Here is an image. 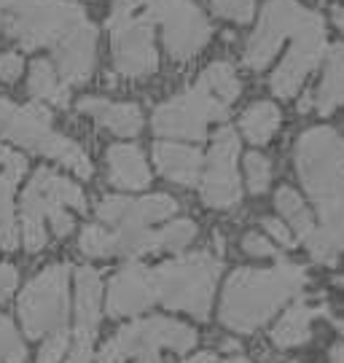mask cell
I'll return each mask as SVG.
<instances>
[{"mask_svg":"<svg viewBox=\"0 0 344 363\" xmlns=\"http://www.w3.org/2000/svg\"><path fill=\"white\" fill-rule=\"evenodd\" d=\"M296 169L320 213V232L336 256L344 253V138L312 127L296 143Z\"/></svg>","mask_w":344,"mask_h":363,"instance_id":"6da1fadb","label":"cell"},{"mask_svg":"<svg viewBox=\"0 0 344 363\" xmlns=\"http://www.w3.org/2000/svg\"><path fill=\"white\" fill-rule=\"evenodd\" d=\"M304 286L306 269L291 261H277L269 269H237L223 288L221 323L237 334H250Z\"/></svg>","mask_w":344,"mask_h":363,"instance_id":"7a4b0ae2","label":"cell"},{"mask_svg":"<svg viewBox=\"0 0 344 363\" xmlns=\"http://www.w3.org/2000/svg\"><path fill=\"white\" fill-rule=\"evenodd\" d=\"M167 0H113L108 30L113 65L121 76L143 78L156 70L153 25L165 11Z\"/></svg>","mask_w":344,"mask_h":363,"instance_id":"3957f363","label":"cell"},{"mask_svg":"<svg viewBox=\"0 0 344 363\" xmlns=\"http://www.w3.org/2000/svg\"><path fill=\"white\" fill-rule=\"evenodd\" d=\"M218 274H221V259L207 250L165 261L151 269L153 296L167 310L189 312L204 320L210 315Z\"/></svg>","mask_w":344,"mask_h":363,"instance_id":"277c9868","label":"cell"},{"mask_svg":"<svg viewBox=\"0 0 344 363\" xmlns=\"http://www.w3.org/2000/svg\"><path fill=\"white\" fill-rule=\"evenodd\" d=\"M0 132L11 143H19L22 148L62 162L65 167L73 169L81 178H91V172H94L89 156L84 154L81 145L51 130V113L46 105H11V111L6 113L3 124H0Z\"/></svg>","mask_w":344,"mask_h":363,"instance_id":"5b68a950","label":"cell"},{"mask_svg":"<svg viewBox=\"0 0 344 363\" xmlns=\"http://www.w3.org/2000/svg\"><path fill=\"white\" fill-rule=\"evenodd\" d=\"M196 345V331L192 325L170 320V318H148L118 328L97 355V363H127V358L159 355V350L189 352Z\"/></svg>","mask_w":344,"mask_h":363,"instance_id":"8992f818","label":"cell"},{"mask_svg":"<svg viewBox=\"0 0 344 363\" xmlns=\"http://www.w3.org/2000/svg\"><path fill=\"white\" fill-rule=\"evenodd\" d=\"M84 19V6L73 0H25L3 16L9 35H13L25 49L54 46L67 30H73Z\"/></svg>","mask_w":344,"mask_h":363,"instance_id":"52a82bcc","label":"cell"},{"mask_svg":"<svg viewBox=\"0 0 344 363\" xmlns=\"http://www.w3.org/2000/svg\"><path fill=\"white\" fill-rule=\"evenodd\" d=\"M67 264H51L38 277H33L19 296V318L27 337L40 339L65 328L67 320Z\"/></svg>","mask_w":344,"mask_h":363,"instance_id":"ba28073f","label":"cell"},{"mask_svg":"<svg viewBox=\"0 0 344 363\" xmlns=\"http://www.w3.org/2000/svg\"><path fill=\"white\" fill-rule=\"evenodd\" d=\"M229 105H223L216 94L196 84L194 89L167 100L156 108L151 124L153 132L162 138H183V140H204L210 121H223Z\"/></svg>","mask_w":344,"mask_h":363,"instance_id":"9c48e42d","label":"cell"},{"mask_svg":"<svg viewBox=\"0 0 344 363\" xmlns=\"http://www.w3.org/2000/svg\"><path fill=\"white\" fill-rule=\"evenodd\" d=\"M318 13L299 6L296 0H272L258 19L253 38L245 49V65L253 70H264V67L274 60V54L280 49L285 35H296L304 25H309Z\"/></svg>","mask_w":344,"mask_h":363,"instance_id":"30bf717a","label":"cell"},{"mask_svg":"<svg viewBox=\"0 0 344 363\" xmlns=\"http://www.w3.org/2000/svg\"><path fill=\"white\" fill-rule=\"evenodd\" d=\"M237 156H240V138L231 127H221L213 138V148L207 156V169L202 175L204 205L218 210L234 208L243 199V186L237 175Z\"/></svg>","mask_w":344,"mask_h":363,"instance_id":"8fae6325","label":"cell"},{"mask_svg":"<svg viewBox=\"0 0 344 363\" xmlns=\"http://www.w3.org/2000/svg\"><path fill=\"white\" fill-rule=\"evenodd\" d=\"M294 38H296L294 49L288 52L285 62L272 76V91L277 97H282V100L285 97H294L296 91H299V86L304 84V78L320 62L323 49H326V27H323V19L315 16L309 25H304L296 33Z\"/></svg>","mask_w":344,"mask_h":363,"instance_id":"7c38bea8","label":"cell"},{"mask_svg":"<svg viewBox=\"0 0 344 363\" xmlns=\"http://www.w3.org/2000/svg\"><path fill=\"white\" fill-rule=\"evenodd\" d=\"M159 22L165 25L167 52L175 60H192L210 40V22L194 0H167Z\"/></svg>","mask_w":344,"mask_h":363,"instance_id":"4fadbf2b","label":"cell"},{"mask_svg":"<svg viewBox=\"0 0 344 363\" xmlns=\"http://www.w3.org/2000/svg\"><path fill=\"white\" fill-rule=\"evenodd\" d=\"M54 205L87 210V196L73 181L51 169H38L22 194V218L46 220V210Z\"/></svg>","mask_w":344,"mask_h":363,"instance_id":"5bb4252c","label":"cell"},{"mask_svg":"<svg viewBox=\"0 0 344 363\" xmlns=\"http://www.w3.org/2000/svg\"><path fill=\"white\" fill-rule=\"evenodd\" d=\"M178 213V202L167 194L143 196V199H127V196H105L97 208L100 220L113 229H140Z\"/></svg>","mask_w":344,"mask_h":363,"instance_id":"9a60e30c","label":"cell"},{"mask_svg":"<svg viewBox=\"0 0 344 363\" xmlns=\"http://www.w3.org/2000/svg\"><path fill=\"white\" fill-rule=\"evenodd\" d=\"M54 62L65 84H81L91 76L94 57H97V27L89 19L78 22L67 30L54 46Z\"/></svg>","mask_w":344,"mask_h":363,"instance_id":"2e32d148","label":"cell"},{"mask_svg":"<svg viewBox=\"0 0 344 363\" xmlns=\"http://www.w3.org/2000/svg\"><path fill=\"white\" fill-rule=\"evenodd\" d=\"M153 296L151 269H145L138 261H129L124 269H118L108 286V315L111 318H127L140 315L151 307Z\"/></svg>","mask_w":344,"mask_h":363,"instance_id":"e0dca14e","label":"cell"},{"mask_svg":"<svg viewBox=\"0 0 344 363\" xmlns=\"http://www.w3.org/2000/svg\"><path fill=\"white\" fill-rule=\"evenodd\" d=\"M274 205H277V210L282 213V218L288 220L291 232L299 237V242H304L306 250L312 253V259L320 261V264L333 267L339 256H336L333 247L326 242V237H323V232H320V226H315L312 213L306 210L304 199L296 194L291 186H282L280 191H277V196H274Z\"/></svg>","mask_w":344,"mask_h":363,"instance_id":"ac0fdd59","label":"cell"},{"mask_svg":"<svg viewBox=\"0 0 344 363\" xmlns=\"http://www.w3.org/2000/svg\"><path fill=\"white\" fill-rule=\"evenodd\" d=\"M153 162L167 181L180 186H194L202 178L204 159L199 148L180 143H156L153 145Z\"/></svg>","mask_w":344,"mask_h":363,"instance_id":"d6986e66","label":"cell"},{"mask_svg":"<svg viewBox=\"0 0 344 363\" xmlns=\"http://www.w3.org/2000/svg\"><path fill=\"white\" fill-rule=\"evenodd\" d=\"M78 108L89 113L100 127L111 130L118 138H135L143 130V113L132 103H108L100 97H84Z\"/></svg>","mask_w":344,"mask_h":363,"instance_id":"ffe728a7","label":"cell"},{"mask_svg":"<svg viewBox=\"0 0 344 363\" xmlns=\"http://www.w3.org/2000/svg\"><path fill=\"white\" fill-rule=\"evenodd\" d=\"M108 181L116 189L138 191L151 183V169L145 164V156L138 145H111L108 151Z\"/></svg>","mask_w":344,"mask_h":363,"instance_id":"44dd1931","label":"cell"},{"mask_svg":"<svg viewBox=\"0 0 344 363\" xmlns=\"http://www.w3.org/2000/svg\"><path fill=\"white\" fill-rule=\"evenodd\" d=\"M76 315L78 334L94 337L102 315V280L97 269H91V267H84L76 274Z\"/></svg>","mask_w":344,"mask_h":363,"instance_id":"7402d4cb","label":"cell"},{"mask_svg":"<svg viewBox=\"0 0 344 363\" xmlns=\"http://www.w3.org/2000/svg\"><path fill=\"white\" fill-rule=\"evenodd\" d=\"M315 315H320V312L312 310V307H306L304 301H296L294 307L277 320V325L272 328V342H274L277 347H282V350L306 345V342H309V334H312V320H315Z\"/></svg>","mask_w":344,"mask_h":363,"instance_id":"603a6c76","label":"cell"},{"mask_svg":"<svg viewBox=\"0 0 344 363\" xmlns=\"http://www.w3.org/2000/svg\"><path fill=\"white\" fill-rule=\"evenodd\" d=\"M344 103V46H331L328 49V62H326V76L318 89V108L320 116H328L333 113L339 105Z\"/></svg>","mask_w":344,"mask_h":363,"instance_id":"cb8c5ba5","label":"cell"},{"mask_svg":"<svg viewBox=\"0 0 344 363\" xmlns=\"http://www.w3.org/2000/svg\"><path fill=\"white\" fill-rule=\"evenodd\" d=\"M240 127H243L245 138L255 145H264L272 140V135L280 127V111L277 105L272 103H255L240 118Z\"/></svg>","mask_w":344,"mask_h":363,"instance_id":"d4e9b609","label":"cell"},{"mask_svg":"<svg viewBox=\"0 0 344 363\" xmlns=\"http://www.w3.org/2000/svg\"><path fill=\"white\" fill-rule=\"evenodd\" d=\"M30 94L35 100H49L54 105H67V84L57 76V70L51 67L49 60H35L30 67Z\"/></svg>","mask_w":344,"mask_h":363,"instance_id":"484cf974","label":"cell"},{"mask_svg":"<svg viewBox=\"0 0 344 363\" xmlns=\"http://www.w3.org/2000/svg\"><path fill=\"white\" fill-rule=\"evenodd\" d=\"M0 167H3L0 172V223H6L13 216V194H16L19 178L25 175L27 162L16 151H9Z\"/></svg>","mask_w":344,"mask_h":363,"instance_id":"4316f807","label":"cell"},{"mask_svg":"<svg viewBox=\"0 0 344 363\" xmlns=\"http://www.w3.org/2000/svg\"><path fill=\"white\" fill-rule=\"evenodd\" d=\"M196 84H202L204 89L210 91V94H216L223 105H231L240 97V81H237L234 67L229 62H213Z\"/></svg>","mask_w":344,"mask_h":363,"instance_id":"83f0119b","label":"cell"},{"mask_svg":"<svg viewBox=\"0 0 344 363\" xmlns=\"http://www.w3.org/2000/svg\"><path fill=\"white\" fill-rule=\"evenodd\" d=\"M194 237H196V223L194 220H172L170 226L159 229V250H183L186 245H192Z\"/></svg>","mask_w":344,"mask_h":363,"instance_id":"f1b7e54d","label":"cell"},{"mask_svg":"<svg viewBox=\"0 0 344 363\" xmlns=\"http://www.w3.org/2000/svg\"><path fill=\"white\" fill-rule=\"evenodd\" d=\"M25 342L19 339L16 325L6 315H0V363H25Z\"/></svg>","mask_w":344,"mask_h":363,"instance_id":"f546056e","label":"cell"},{"mask_svg":"<svg viewBox=\"0 0 344 363\" xmlns=\"http://www.w3.org/2000/svg\"><path fill=\"white\" fill-rule=\"evenodd\" d=\"M78 247H81V253L94 256V259L113 256V232H108V229H102V226H87V229L81 232Z\"/></svg>","mask_w":344,"mask_h":363,"instance_id":"4dcf8cb0","label":"cell"},{"mask_svg":"<svg viewBox=\"0 0 344 363\" xmlns=\"http://www.w3.org/2000/svg\"><path fill=\"white\" fill-rule=\"evenodd\" d=\"M245 175H248V189L253 194H264L272 183V164L267 156L258 151L245 156Z\"/></svg>","mask_w":344,"mask_h":363,"instance_id":"1f68e13d","label":"cell"},{"mask_svg":"<svg viewBox=\"0 0 344 363\" xmlns=\"http://www.w3.org/2000/svg\"><path fill=\"white\" fill-rule=\"evenodd\" d=\"M67 345H70V334H67V328H57V331H51V337L46 339V345L40 347L38 363H62L65 352H67Z\"/></svg>","mask_w":344,"mask_h":363,"instance_id":"d6a6232c","label":"cell"},{"mask_svg":"<svg viewBox=\"0 0 344 363\" xmlns=\"http://www.w3.org/2000/svg\"><path fill=\"white\" fill-rule=\"evenodd\" d=\"M216 13L234 19V22H250L253 19V0H213Z\"/></svg>","mask_w":344,"mask_h":363,"instance_id":"836d02e7","label":"cell"},{"mask_svg":"<svg viewBox=\"0 0 344 363\" xmlns=\"http://www.w3.org/2000/svg\"><path fill=\"white\" fill-rule=\"evenodd\" d=\"M243 247L248 256H258V259H267V256H274V253H277V247L272 245L264 234H255V232L245 234Z\"/></svg>","mask_w":344,"mask_h":363,"instance_id":"e575fe53","label":"cell"},{"mask_svg":"<svg viewBox=\"0 0 344 363\" xmlns=\"http://www.w3.org/2000/svg\"><path fill=\"white\" fill-rule=\"evenodd\" d=\"M91 342L94 337L89 334H73V347H70V355H67V363H91L94 352H91Z\"/></svg>","mask_w":344,"mask_h":363,"instance_id":"d590c367","label":"cell"},{"mask_svg":"<svg viewBox=\"0 0 344 363\" xmlns=\"http://www.w3.org/2000/svg\"><path fill=\"white\" fill-rule=\"evenodd\" d=\"M46 220L51 223V229L57 237H67L73 232V216L62 208V205H54V208L46 210Z\"/></svg>","mask_w":344,"mask_h":363,"instance_id":"8d00e7d4","label":"cell"},{"mask_svg":"<svg viewBox=\"0 0 344 363\" xmlns=\"http://www.w3.org/2000/svg\"><path fill=\"white\" fill-rule=\"evenodd\" d=\"M22 76V57L13 52L0 54V78L3 81H16Z\"/></svg>","mask_w":344,"mask_h":363,"instance_id":"74e56055","label":"cell"},{"mask_svg":"<svg viewBox=\"0 0 344 363\" xmlns=\"http://www.w3.org/2000/svg\"><path fill=\"white\" fill-rule=\"evenodd\" d=\"M264 229H267L277 242H280L282 247H294L296 245V237L291 234V229L282 223V220L277 218H264Z\"/></svg>","mask_w":344,"mask_h":363,"instance_id":"f35d334b","label":"cell"},{"mask_svg":"<svg viewBox=\"0 0 344 363\" xmlns=\"http://www.w3.org/2000/svg\"><path fill=\"white\" fill-rule=\"evenodd\" d=\"M19 237H22V232H19V223H16L13 216L6 223H0V245H3V250L19 247Z\"/></svg>","mask_w":344,"mask_h":363,"instance_id":"ab89813d","label":"cell"},{"mask_svg":"<svg viewBox=\"0 0 344 363\" xmlns=\"http://www.w3.org/2000/svg\"><path fill=\"white\" fill-rule=\"evenodd\" d=\"M16 291V269L13 264H0V304L9 301Z\"/></svg>","mask_w":344,"mask_h":363,"instance_id":"60d3db41","label":"cell"},{"mask_svg":"<svg viewBox=\"0 0 344 363\" xmlns=\"http://www.w3.org/2000/svg\"><path fill=\"white\" fill-rule=\"evenodd\" d=\"M186 363H216V355H213V352H199V355L189 358Z\"/></svg>","mask_w":344,"mask_h":363,"instance_id":"b9f144b4","label":"cell"},{"mask_svg":"<svg viewBox=\"0 0 344 363\" xmlns=\"http://www.w3.org/2000/svg\"><path fill=\"white\" fill-rule=\"evenodd\" d=\"M331 363H344V345H336V347H333Z\"/></svg>","mask_w":344,"mask_h":363,"instance_id":"7bdbcfd3","label":"cell"},{"mask_svg":"<svg viewBox=\"0 0 344 363\" xmlns=\"http://www.w3.org/2000/svg\"><path fill=\"white\" fill-rule=\"evenodd\" d=\"M11 105H13V103H9L6 97H0V124H3V118H6V113L11 111Z\"/></svg>","mask_w":344,"mask_h":363,"instance_id":"ee69618b","label":"cell"},{"mask_svg":"<svg viewBox=\"0 0 344 363\" xmlns=\"http://www.w3.org/2000/svg\"><path fill=\"white\" fill-rule=\"evenodd\" d=\"M333 22L339 30H344V9H333Z\"/></svg>","mask_w":344,"mask_h":363,"instance_id":"f6af8a7d","label":"cell"},{"mask_svg":"<svg viewBox=\"0 0 344 363\" xmlns=\"http://www.w3.org/2000/svg\"><path fill=\"white\" fill-rule=\"evenodd\" d=\"M135 363H159V355H143V358H138Z\"/></svg>","mask_w":344,"mask_h":363,"instance_id":"bcb514c9","label":"cell"},{"mask_svg":"<svg viewBox=\"0 0 344 363\" xmlns=\"http://www.w3.org/2000/svg\"><path fill=\"white\" fill-rule=\"evenodd\" d=\"M9 11V6H6V0H0V22H3V16Z\"/></svg>","mask_w":344,"mask_h":363,"instance_id":"7dc6e473","label":"cell"},{"mask_svg":"<svg viewBox=\"0 0 344 363\" xmlns=\"http://www.w3.org/2000/svg\"><path fill=\"white\" fill-rule=\"evenodd\" d=\"M226 363H250V361H248V358H229Z\"/></svg>","mask_w":344,"mask_h":363,"instance_id":"c3c4849f","label":"cell"},{"mask_svg":"<svg viewBox=\"0 0 344 363\" xmlns=\"http://www.w3.org/2000/svg\"><path fill=\"white\" fill-rule=\"evenodd\" d=\"M6 154H9V148H3V145H0V164H3V159H6Z\"/></svg>","mask_w":344,"mask_h":363,"instance_id":"681fc988","label":"cell"},{"mask_svg":"<svg viewBox=\"0 0 344 363\" xmlns=\"http://www.w3.org/2000/svg\"><path fill=\"white\" fill-rule=\"evenodd\" d=\"M339 283H342V286H344V277H339Z\"/></svg>","mask_w":344,"mask_h":363,"instance_id":"f907efd6","label":"cell"}]
</instances>
